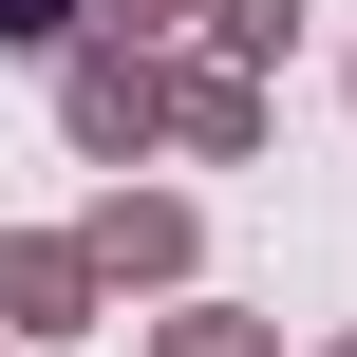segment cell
<instances>
[{
  "label": "cell",
  "mask_w": 357,
  "mask_h": 357,
  "mask_svg": "<svg viewBox=\"0 0 357 357\" xmlns=\"http://www.w3.org/2000/svg\"><path fill=\"white\" fill-rule=\"evenodd\" d=\"M56 19H75V0H0V38H56Z\"/></svg>",
  "instance_id": "cell-1"
}]
</instances>
